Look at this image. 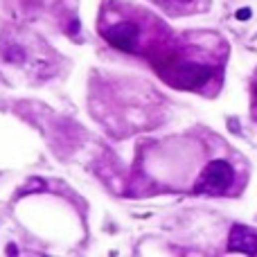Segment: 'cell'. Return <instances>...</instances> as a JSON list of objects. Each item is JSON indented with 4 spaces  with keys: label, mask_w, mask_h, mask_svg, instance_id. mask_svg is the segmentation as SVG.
Instances as JSON below:
<instances>
[{
    "label": "cell",
    "mask_w": 257,
    "mask_h": 257,
    "mask_svg": "<svg viewBox=\"0 0 257 257\" xmlns=\"http://www.w3.org/2000/svg\"><path fill=\"white\" fill-rule=\"evenodd\" d=\"M102 36L113 45V48L122 50V52H136L138 41H140V27L131 20H122L111 27L102 29Z\"/></svg>",
    "instance_id": "2"
},
{
    "label": "cell",
    "mask_w": 257,
    "mask_h": 257,
    "mask_svg": "<svg viewBox=\"0 0 257 257\" xmlns=\"http://www.w3.org/2000/svg\"><path fill=\"white\" fill-rule=\"evenodd\" d=\"M212 75V70L208 66H201V63H183L178 68V77L176 82L180 86H199V84H205Z\"/></svg>",
    "instance_id": "4"
},
{
    "label": "cell",
    "mask_w": 257,
    "mask_h": 257,
    "mask_svg": "<svg viewBox=\"0 0 257 257\" xmlns=\"http://www.w3.org/2000/svg\"><path fill=\"white\" fill-rule=\"evenodd\" d=\"M237 18H239V20L251 18V9H246V7H244V9H239V11H237Z\"/></svg>",
    "instance_id": "6"
},
{
    "label": "cell",
    "mask_w": 257,
    "mask_h": 257,
    "mask_svg": "<svg viewBox=\"0 0 257 257\" xmlns=\"http://www.w3.org/2000/svg\"><path fill=\"white\" fill-rule=\"evenodd\" d=\"M228 251L257 255V233L246 228V226H235L228 235Z\"/></svg>",
    "instance_id": "3"
},
{
    "label": "cell",
    "mask_w": 257,
    "mask_h": 257,
    "mask_svg": "<svg viewBox=\"0 0 257 257\" xmlns=\"http://www.w3.org/2000/svg\"><path fill=\"white\" fill-rule=\"evenodd\" d=\"M5 59L9 63H23L25 61V50L20 45H9L5 48Z\"/></svg>",
    "instance_id": "5"
},
{
    "label": "cell",
    "mask_w": 257,
    "mask_h": 257,
    "mask_svg": "<svg viewBox=\"0 0 257 257\" xmlns=\"http://www.w3.org/2000/svg\"><path fill=\"white\" fill-rule=\"evenodd\" d=\"M235 180V170L228 160H212L205 165V170L201 171L199 180L194 183L196 194H223L233 187Z\"/></svg>",
    "instance_id": "1"
},
{
    "label": "cell",
    "mask_w": 257,
    "mask_h": 257,
    "mask_svg": "<svg viewBox=\"0 0 257 257\" xmlns=\"http://www.w3.org/2000/svg\"><path fill=\"white\" fill-rule=\"evenodd\" d=\"M174 2H178V5H189L192 0H174Z\"/></svg>",
    "instance_id": "7"
}]
</instances>
